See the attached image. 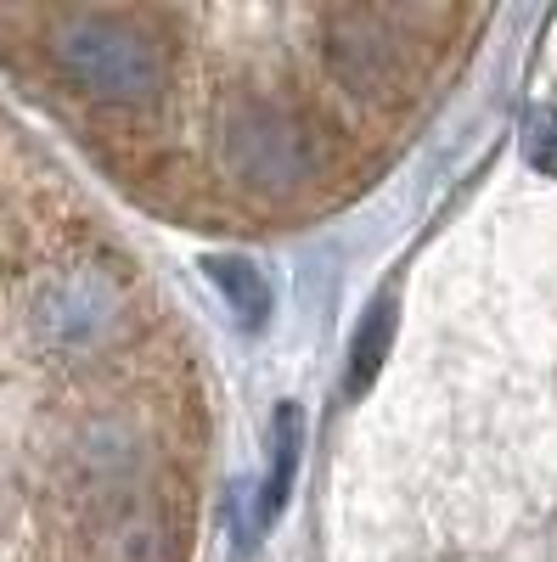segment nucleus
<instances>
[{"mask_svg":"<svg viewBox=\"0 0 557 562\" xmlns=\"http://www.w3.org/2000/svg\"><path fill=\"white\" fill-rule=\"evenodd\" d=\"M299 450H304V422H299V405H276V422H270V479H265V518H282V506L293 495V479H299Z\"/></svg>","mask_w":557,"mask_h":562,"instance_id":"obj_3","label":"nucleus"},{"mask_svg":"<svg viewBox=\"0 0 557 562\" xmlns=\"http://www.w3.org/2000/svg\"><path fill=\"white\" fill-rule=\"evenodd\" d=\"M164 23L158 102L108 153L169 119L124 175L158 209L220 231L304 220L355 198L439 102L445 57L479 18L456 7H192Z\"/></svg>","mask_w":557,"mask_h":562,"instance_id":"obj_1","label":"nucleus"},{"mask_svg":"<svg viewBox=\"0 0 557 562\" xmlns=\"http://www.w3.org/2000/svg\"><path fill=\"white\" fill-rule=\"evenodd\" d=\"M524 158H530V169L557 180V113L552 108H535L524 119Z\"/></svg>","mask_w":557,"mask_h":562,"instance_id":"obj_5","label":"nucleus"},{"mask_svg":"<svg viewBox=\"0 0 557 562\" xmlns=\"http://www.w3.org/2000/svg\"><path fill=\"white\" fill-rule=\"evenodd\" d=\"M394 349V299H378L366 310L360 321V333L349 344V371H344V400H360L371 383H378V371Z\"/></svg>","mask_w":557,"mask_h":562,"instance_id":"obj_2","label":"nucleus"},{"mask_svg":"<svg viewBox=\"0 0 557 562\" xmlns=\"http://www.w3.org/2000/svg\"><path fill=\"white\" fill-rule=\"evenodd\" d=\"M203 270L214 276V288L231 299V310H237L243 326H265V315H270V281H265L248 259H237V254H214Z\"/></svg>","mask_w":557,"mask_h":562,"instance_id":"obj_4","label":"nucleus"}]
</instances>
